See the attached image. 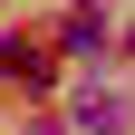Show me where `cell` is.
I'll return each mask as SVG.
<instances>
[{
    "instance_id": "obj_1",
    "label": "cell",
    "mask_w": 135,
    "mask_h": 135,
    "mask_svg": "<svg viewBox=\"0 0 135 135\" xmlns=\"http://www.w3.org/2000/svg\"><path fill=\"white\" fill-rule=\"evenodd\" d=\"M77 126H87V135H116V126H126V106H116V97H97V87H87V97H77Z\"/></svg>"
},
{
    "instance_id": "obj_2",
    "label": "cell",
    "mask_w": 135,
    "mask_h": 135,
    "mask_svg": "<svg viewBox=\"0 0 135 135\" xmlns=\"http://www.w3.org/2000/svg\"><path fill=\"white\" fill-rule=\"evenodd\" d=\"M68 48L97 58V48H106V20H97V10H68Z\"/></svg>"
}]
</instances>
